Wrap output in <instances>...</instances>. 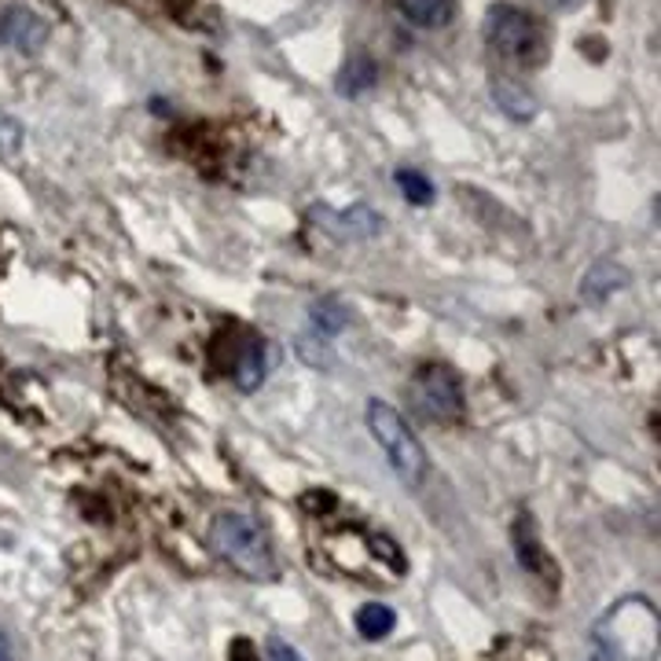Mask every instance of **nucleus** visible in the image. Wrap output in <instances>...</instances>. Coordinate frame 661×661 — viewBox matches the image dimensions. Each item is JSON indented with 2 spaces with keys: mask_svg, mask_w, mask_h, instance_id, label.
<instances>
[{
  "mask_svg": "<svg viewBox=\"0 0 661 661\" xmlns=\"http://www.w3.org/2000/svg\"><path fill=\"white\" fill-rule=\"evenodd\" d=\"M0 661H16V651H11L8 632H0Z\"/></svg>",
  "mask_w": 661,
  "mask_h": 661,
  "instance_id": "412c9836",
  "label": "nucleus"
},
{
  "mask_svg": "<svg viewBox=\"0 0 661 661\" xmlns=\"http://www.w3.org/2000/svg\"><path fill=\"white\" fill-rule=\"evenodd\" d=\"M595 643L607 661H658L661 614L647 595H624L595 621Z\"/></svg>",
  "mask_w": 661,
  "mask_h": 661,
  "instance_id": "f257e3e1",
  "label": "nucleus"
},
{
  "mask_svg": "<svg viewBox=\"0 0 661 661\" xmlns=\"http://www.w3.org/2000/svg\"><path fill=\"white\" fill-rule=\"evenodd\" d=\"M397 624V614L387 603H364L357 610V632L364 635V640H387Z\"/></svg>",
  "mask_w": 661,
  "mask_h": 661,
  "instance_id": "2eb2a0df",
  "label": "nucleus"
},
{
  "mask_svg": "<svg viewBox=\"0 0 661 661\" xmlns=\"http://www.w3.org/2000/svg\"><path fill=\"white\" fill-rule=\"evenodd\" d=\"M364 419H368V430L371 438L379 441L382 455H387V463L393 467V474L401 478L404 485H419L430 471L427 463V449L419 444L415 430L408 427V419L397 412L393 404L387 401H368L364 408Z\"/></svg>",
  "mask_w": 661,
  "mask_h": 661,
  "instance_id": "20e7f679",
  "label": "nucleus"
},
{
  "mask_svg": "<svg viewBox=\"0 0 661 661\" xmlns=\"http://www.w3.org/2000/svg\"><path fill=\"white\" fill-rule=\"evenodd\" d=\"M232 661H261V658H258L254 643H250V640H236L232 643Z\"/></svg>",
  "mask_w": 661,
  "mask_h": 661,
  "instance_id": "aec40b11",
  "label": "nucleus"
},
{
  "mask_svg": "<svg viewBox=\"0 0 661 661\" xmlns=\"http://www.w3.org/2000/svg\"><path fill=\"white\" fill-rule=\"evenodd\" d=\"M350 320H353V312L342 298H317V302L309 306V323L320 339H334V334H342L345 328H350Z\"/></svg>",
  "mask_w": 661,
  "mask_h": 661,
  "instance_id": "ddd939ff",
  "label": "nucleus"
},
{
  "mask_svg": "<svg viewBox=\"0 0 661 661\" xmlns=\"http://www.w3.org/2000/svg\"><path fill=\"white\" fill-rule=\"evenodd\" d=\"M379 81V67L371 56H350L345 59V67L339 70V78H334V89H339L345 100H357V96H364L368 89H375Z\"/></svg>",
  "mask_w": 661,
  "mask_h": 661,
  "instance_id": "f8f14e48",
  "label": "nucleus"
},
{
  "mask_svg": "<svg viewBox=\"0 0 661 661\" xmlns=\"http://www.w3.org/2000/svg\"><path fill=\"white\" fill-rule=\"evenodd\" d=\"M485 41L497 52V59L519 70H537L548 59L544 27L525 8L503 4V0L485 11Z\"/></svg>",
  "mask_w": 661,
  "mask_h": 661,
  "instance_id": "7ed1b4c3",
  "label": "nucleus"
},
{
  "mask_svg": "<svg viewBox=\"0 0 661 661\" xmlns=\"http://www.w3.org/2000/svg\"><path fill=\"white\" fill-rule=\"evenodd\" d=\"M264 375H269V350H264L261 334H247V342L239 345V353L232 360V382L243 393H254Z\"/></svg>",
  "mask_w": 661,
  "mask_h": 661,
  "instance_id": "1a4fd4ad",
  "label": "nucleus"
},
{
  "mask_svg": "<svg viewBox=\"0 0 661 661\" xmlns=\"http://www.w3.org/2000/svg\"><path fill=\"white\" fill-rule=\"evenodd\" d=\"M48 41V22L33 8H4L0 11V44L16 48L22 56L41 52V44Z\"/></svg>",
  "mask_w": 661,
  "mask_h": 661,
  "instance_id": "423d86ee",
  "label": "nucleus"
},
{
  "mask_svg": "<svg viewBox=\"0 0 661 661\" xmlns=\"http://www.w3.org/2000/svg\"><path fill=\"white\" fill-rule=\"evenodd\" d=\"M210 548L213 555L224 559L236 573L250 577V581L269 584L280 577V559H276L272 537L264 533V525L250 514L221 511L210 522Z\"/></svg>",
  "mask_w": 661,
  "mask_h": 661,
  "instance_id": "f03ea898",
  "label": "nucleus"
},
{
  "mask_svg": "<svg viewBox=\"0 0 661 661\" xmlns=\"http://www.w3.org/2000/svg\"><path fill=\"white\" fill-rule=\"evenodd\" d=\"M397 180V188H401V196L412 202V207H430L434 202V184H430V177L427 173H419V170H397L393 173Z\"/></svg>",
  "mask_w": 661,
  "mask_h": 661,
  "instance_id": "dca6fc26",
  "label": "nucleus"
},
{
  "mask_svg": "<svg viewBox=\"0 0 661 661\" xmlns=\"http://www.w3.org/2000/svg\"><path fill=\"white\" fill-rule=\"evenodd\" d=\"M22 143V129L16 118L0 114V154H16Z\"/></svg>",
  "mask_w": 661,
  "mask_h": 661,
  "instance_id": "a211bd4d",
  "label": "nucleus"
},
{
  "mask_svg": "<svg viewBox=\"0 0 661 661\" xmlns=\"http://www.w3.org/2000/svg\"><path fill=\"white\" fill-rule=\"evenodd\" d=\"M624 287H629V269L614 258H599L592 269L584 272L581 298H584V306H603L618 291H624Z\"/></svg>",
  "mask_w": 661,
  "mask_h": 661,
  "instance_id": "0eeeda50",
  "label": "nucleus"
},
{
  "mask_svg": "<svg viewBox=\"0 0 661 661\" xmlns=\"http://www.w3.org/2000/svg\"><path fill=\"white\" fill-rule=\"evenodd\" d=\"M408 401H412V412L427 423L449 427L455 419H463V382L460 375L441 364V360H430V364L415 368L412 382H408Z\"/></svg>",
  "mask_w": 661,
  "mask_h": 661,
  "instance_id": "39448f33",
  "label": "nucleus"
},
{
  "mask_svg": "<svg viewBox=\"0 0 661 661\" xmlns=\"http://www.w3.org/2000/svg\"><path fill=\"white\" fill-rule=\"evenodd\" d=\"M264 658H269V661H306L302 654L294 651L291 643L280 640V635H269V647H264Z\"/></svg>",
  "mask_w": 661,
  "mask_h": 661,
  "instance_id": "6ab92c4d",
  "label": "nucleus"
},
{
  "mask_svg": "<svg viewBox=\"0 0 661 661\" xmlns=\"http://www.w3.org/2000/svg\"><path fill=\"white\" fill-rule=\"evenodd\" d=\"M368 548L375 551V555H379L382 562H387V567H393L397 573H404V551L397 548L390 537H379V533L368 537Z\"/></svg>",
  "mask_w": 661,
  "mask_h": 661,
  "instance_id": "f3484780",
  "label": "nucleus"
},
{
  "mask_svg": "<svg viewBox=\"0 0 661 661\" xmlns=\"http://www.w3.org/2000/svg\"><path fill=\"white\" fill-rule=\"evenodd\" d=\"M312 213H317V221L328 228V232L342 236V239H371V236L382 232V218L371 207H350V210H339V213L317 207Z\"/></svg>",
  "mask_w": 661,
  "mask_h": 661,
  "instance_id": "6e6552de",
  "label": "nucleus"
},
{
  "mask_svg": "<svg viewBox=\"0 0 661 661\" xmlns=\"http://www.w3.org/2000/svg\"><path fill=\"white\" fill-rule=\"evenodd\" d=\"M401 16L419 30H441L455 16V0H401Z\"/></svg>",
  "mask_w": 661,
  "mask_h": 661,
  "instance_id": "4468645a",
  "label": "nucleus"
},
{
  "mask_svg": "<svg viewBox=\"0 0 661 661\" xmlns=\"http://www.w3.org/2000/svg\"><path fill=\"white\" fill-rule=\"evenodd\" d=\"M511 544H514V555H519V562L529 570V573H537V577H551V559H548V551L540 548V540H537V525H533V514L522 511L519 519H514L511 525Z\"/></svg>",
  "mask_w": 661,
  "mask_h": 661,
  "instance_id": "9d476101",
  "label": "nucleus"
},
{
  "mask_svg": "<svg viewBox=\"0 0 661 661\" xmlns=\"http://www.w3.org/2000/svg\"><path fill=\"white\" fill-rule=\"evenodd\" d=\"M492 100L514 122H533L537 118V96L511 78H492Z\"/></svg>",
  "mask_w": 661,
  "mask_h": 661,
  "instance_id": "9b49d317",
  "label": "nucleus"
}]
</instances>
